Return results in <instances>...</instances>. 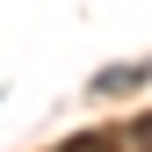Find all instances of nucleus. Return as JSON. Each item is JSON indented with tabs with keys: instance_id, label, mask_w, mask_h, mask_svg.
Instances as JSON below:
<instances>
[{
	"instance_id": "1",
	"label": "nucleus",
	"mask_w": 152,
	"mask_h": 152,
	"mask_svg": "<svg viewBox=\"0 0 152 152\" xmlns=\"http://www.w3.org/2000/svg\"><path fill=\"white\" fill-rule=\"evenodd\" d=\"M58 152H116V138H94V130H80V138H65Z\"/></svg>"
},
{
	"instance_id": "2",
	"label": "nucleus",
	"mask_w": 152,
	"mask_h": 152,
	"mask_svg": "<svg viewBox=\"0 0 152 152\" xmlns=\"http://www.w3.org/2000/svg\"><path fill=\"white\" fill-rule=\"evenodd\" d=\"M130 152H152V116H138V130H130Z\"/></svg>"
}]
</instances>
